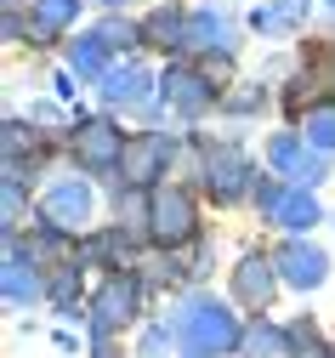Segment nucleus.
Instances as JSON below:
<instances>
[{"instance_id": "5", "label": "nucleus", "mask_w": 335, "mask_h": 358, "mask_svg": "<svg viewBox=\"0 0 335 358\" xmlns=\"http://www.w3.org/2000/svg\"><path fill=\"white\" fill-rule=\"evenodd\" d=\"M205 188H211V199H238L250 188V159L238 154V148H211L205 154Z\"/></svg>"}, {"instance_id": "6", "label": "nucleus", "mask_w": 335, "mask_h": 358, "mask_svg": "<svg viewBox=\"0 0 335 358\" xmlns=\"http://www.w3.org/2000/svg\"><path fill=\"white\" fill-rule=\"evenodd\" d=\"M256 205L278 222V228H290V234H307L313 222H318V199H313V194H301V188H262V194H256Z\"/></svg>"}, {"instance_id": "29", "label": "nucleus", "mask_w": 335, "mask_h": 358, "mask_svg": "<svg viewBox=\"0 0 335 358\" xmlns=\"http://www.w3.org/2000/svg\"><path fill=\"white\" fill-rule=\"evenodd\" d=\"M97 358H108V352H97Z\"/></svg>"}, {"instance_id": "12", "label": "nucleus", "mask_w": 335, "mask_h": 358, "mask_svg": "<svg viewBox=\"0 0 335 358\" xmlns=\"http://www.w3.org/2000/svg\"><path fill=\"white\" fill-rule=\"evenodd\" d=\"M273 285H278V279H273V262H267V256H245V262L233 267V290H238V301L256 307V313L273 301Z\"/></svg>"}, {"instance_id": "11", "label": "nucleus", "mask_w": 335, "mask_h": 358, "mask_svg": "<svg viewBox=\"0 0 335 358\" xmlns=\"http://www.w3.org/2000/svg\"><path fill=\"white\" fill-rule=\"evenodd\" d=\"M267 159L284 176H296V182H318V176H324V159L313 154V143H296V137H273L267 143Z\"/></svg>"}, {"instance_id": "3", "label": "nucleus", "mask_w": 335, "mask_h": 358, "mask_svg": "<svg viewBox=\"0 0 335 358\" xmlns=\"http://www.w3.org/2000/svg\"><path fill=\"white\" fill-rule=\"evenodd\" d=\"M165 165H171V137H165V131H142V137L125 143L120 176H125L131 188H148L154 176H165Z\"/></svg>"}, {"instance_id": "13", "label": "nucleus", "mask_w": 335, "mask_h": 358, "mask_svg": "<svg viewBox=\"0 0 335 358\" xmlns=\"http://www.w3.org/2000/svg\"><path fill=\"white\" fill-rule=\"evenodd\" d=\"M108 52H114V40H108L103 29H97V34H80L74 46H69V69H74V74H103Z\"/></svg>"}, {"instance_id": "9", "label": "nucleus", "mask_w": 335, "mask_h": 358, "mask_svg": "<svg viewBox=\"0 0 335 358\" xmlns=\"http://www.w3.org/2000/svg\"><path fill=\"white\" fill-rule=\"evenodd\" d=\"M40 210H45V222H52L57 234H74L80 222L91 216V188H85V182H57L52 194H45Z\"/></svg>"}, {"instance_id": "26", "label": "nucleus", "mask_w": 335, "mask_h": 358, "mask_svg": "<svg viewBox=\"0 0 335 358\" xmlns=\"http://www.w3.org/2000/svg\"><path fill=\"white\" fill-rule=\"evenodd\" d=\"M103 34H108V40H114V46H131V40H136V34H131V29H125V23H103Z\"/></svg>"}, {"instance_id": "2", "label": "nucleus", "mask_w": 335, "mask_h": 358, "mask_svg": "<svg viewBox=\"0 0 335 358\" xmlns=\"http://www.w3.org/2000/svg\"><path fill=\"white\" fill-rule=\"evenodd\" d=\"M125 143L131 137H120V125H108V120H85L80 131H74V159L85 165V171H120V159H125Z\"/></svg>"}, {"instance_id": "28", "label": "nucleus", "mask_w": 335, "mask_h": 358, "mask_svg": "<svg viewBox=\"0 0 335 358\" xmlns=\"http://www.w3.org/2000/svg\"><path fill=\"white\" fill-rule=\"evenodd\" d=\"M329 12H335V0H329Z\"/></svg>"}, {"instance_id": "23", "label": "nucleus", "mask_w": 335, "mask_h": 358, "mask_svg": "<svg viewBox=\"0 0 335 358\" xmlns=\"http://www.w3.org/2000/svg\"><path fill=\"white\" fill-rule=\"evenodd\" d=\"M23 222V194H17V176H6V228Z\"/></svg>"}, {"instance_id": "8", "label": "nucleus", "mask_w": 335, "mask_h": 358, "mask_svg": "<svg viewBox=\"0 0 335 358\" xmlns=\"http://www.w3.org/2000/svg\"><path fill=\"white\" fill-rule=\"evenodd\" d=\"M165 103H171V108H182L187 120H194V114H205V108L216 103V85H211V74L171 69V74H165Z\"/></svg>"}, {"instance_id": "25", "label": "nucleus", "mask_w": 335, "mask_h": 358, "mask_svg": "<svg viewBox=\"0 0 335 358\" xmlns=\"http://www.w3.org/2000/svg\"><path fill=\"white\" fill-rule=\"evenodd\" d=\"M159 347H165V330H148V336H142V358H159Z\"/></svg>"}, {"instance_id": "10", "label": "nucleus", "mask_w": 335, "mask_h": 358, "mask_svg": "<svg viewBox=\"0 0 335 358\" xmlns=\"http://www.w3.org/2000/svg\"><path fill=\"white\" fill-rule=\"evenodd\" d=\"M278 273H284V285H296V290H318L324 273H329V262L313 245H284L278 250Z\"/></svg>"}, {"instance_id": "21", "label": "nucleus", "mask_w": 335, "mask_h": 358, "mask_svg": "<svg viewBox=\"0 0 335 358\" xmlns=\"http://www.w3.org/2000/svg\"><path fill=\"white\" fill-rule=\"evenodd\" d=\"M307 12V0H278L273 12H256V29H273V23H296Z\"/></svg>"}, {"instance_id": "19", "label": "nucleus", "mask_w": 335, "mask_h": 358, "mask_svg": "<svg viewBox=\"0 0 335 358\" xmlns=\"http://www.w3.org/2000/svg\"><path fill=\"white\" fill-rule=\"evenodd\" d=\"M301 131H307V143H313V148H335V108H313Z\"/></svg>"}, {"instance_id": "17", "label": "nucleus", "mask_w": 335, "mask_h": 358, "mask_svg": "<svg viewBox=\"0 0 335 358\" xmlns=\"http://www.w3.org/2000/svg\"><path fill=\"white\" fill-rule=\"evenodd\" d=\"M227 34H233V23H227V12H199L194 23H187V40H194V46H227Z\"/></svg>"}, {"instance_id": "15", "label": "nucleus", "mask_w": 335, "mask_h": 358, "mask_svg": "<svg viewBox=\"0 0 335 358\" xmlns=\"http://www.w3.org/2000/svg\"><path fill=\"white\" fill-rule=\"evenodd\" d=\"M103 97L108 103H142V97H148V74H142V69H108L103 74Z\"/></svg>"}, {"instance_id": "18", "label": "nucleus", "mask_w": 335, "mask_h": 358, "mask_svg": "<svg viewBox=\"0 0 335 358\" xmlns=\"http://www.w3.org/2000/svg\"><path fill=\"white\" fill-rule=\"evenodd\" d=\"M142 34H148L154 46H182V40H187V17L182 12H154Z\"/></svg>"}, {"instance_id": "16", "label": "nucleus", "mask_w": 335, "mask_h": 358, "mask_svg": "<svg viewBox=\"0 0 335 358\" xmlns=\"http://www.w3.org/2000/svg\"><path fill=\"white\" fill-rule=\"evenodd\" d=\"M74 17H80V0H34V29L40 34H63V29H74Z\"/></svg>"}, {"instance_id": "4", "label": "nucleus", "mask_w": 335, "mask_h": 358, "mask_svg": "<svg viewBox=\"0 0 335 358\" xmlns=\"http://www.w3.org/2000/svg\"><path fill=\"white\" fill-rule=\"evenodd\" d=\"M154 239L159 245H182V239H194V199H187L182 188H154Z\"/></svg>"}, {"instance_id": "7", "label": "nucleus", "mask_w": 335, "mask_h": 358, "mask_svg": "<svg viewBox=\"0 0 335 358\" xmlns=\"http://www.w3.org/2000/svg\"><path fill=\"white\" fill-rule=\"evenodd\" d=\"M131 313H136V279H108V285L97 290V301H91V330H97V336H114Z\"/></svg>"}, {"instance_id": "20", "label": "nucleus", "mask_w": 335, "mask_h": 358, "mask_svg": "<svg viewBox=\"0 0 335 358\" xmlns=\"http://www.w3.org/2000/svg\"><path fill=\"white\" fill-rule=\"evenodd\" d=\"M245 347H250V358H284V336H278V330H267V324H256Z\"/></svg>"}, {"instance_id": "1", "label": "nucleus", "mask_w": 335, "mask_h": 358, "mask_svg": "<svg viewBox=\"0 0 335 358\" xmlns=\"http://www.w3.org/2000/svg\"><path fill=\"white\" fill-rule=\"evenodd\" d=\"M176 336H182V358H222V352H233L238 341H245L238 324H233V313L216 307V301H205V296L182 307Z\"/></svg>"}, {"instance_id": "24", "label": "nucleus", "mask_w": 335, "mask_h": 358, "mask_svg": "<svg viewBox=\"0 0 335 358\" xmlns=\"http://www.w3.org/2000/svg\"><path fill=\"white\" fill-rule=\"evenodd\" d=\"M256 103H262V92H233V97H227L233 114H245V108H256Z\"/></svg>"}, {"instance_id": "22", "label": "nucleus", "mask_w": 335, "mask_h": 358, "mask_svg": "<svg viewBox=\"0 0 335 358\" xmlns=\"http://www.w3.org/2000/svg\"><path fill=\"white\" fill-rule=\"evenodd\" d=\"M57 307H74V296H80V267H63V279H57Z\"/></svg>"}, {"instance_id": "14", "label": "nucleus", "mask_w": 335, "mask_h": 358, "mask_svg": "<svg viewBox=\"0 0 335 358\" xmlns=\"http://www.w3.org/2000/svg\"><path fill=\"white\" fill-rule=\"evenodd\" d=\"M34 296H40V279H34V262H29L23 250H12V256H6V301H12V307H29Z\"/></svg>"}, {"instance_id": "27", "label": "nucleus", "mask_w": 335, "mask_h": 358, "mask_svg": "<svg viewBox=\"0 0 335 358\" xmlns=\"http://www.w3.org/2000/svg\"><path fill=\"white\" fill-rule=\"evenodd\" d=\"M108 6H125V0H108Z\"/></svg>"}]
</instances>
